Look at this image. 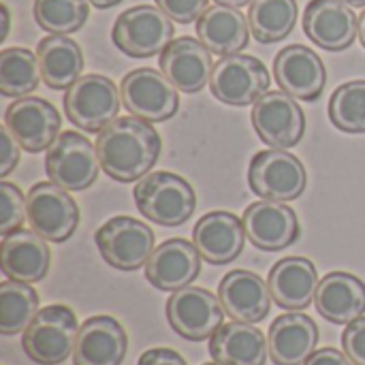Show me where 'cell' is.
Listing matches in <instances>:
<instances>
[{
	"mask_svg": "<svg viewBox=\"0 0 365 365\" xmlns=\"http://www.w3.org/2000/svg\"><path fill=\"white\" fill-rule=\"evenodd\" d=\"M101 160L96 145L75 130H64L47 150L45 171L49 180L68 192H79L90 188L98 178Z\"/></svg>",
	"mask_w": 365,
	"mask_h": 365,
	"instance_id": "6",
	"label": "cell"
},
{
	"mask_svg": "<svg viewBox=\"0 0 365 365\" xmlns=\"http://www.w3.org/2000/svg\"><path fill=\"white\" fill-rule=\"evenodd\" d=\"M128 351L124 327L113 317H92L77 334L73 364L75 365H122Z\"/></svg>",
	"mask_w": 365,
	"mask_h": 365,
	"instance_id": "22",
	"label": "cell"
},
{
	"mask_svg": "<svg viewBox=\"0 0 365 365\" xmlns=\"http://www.w3.org/2000/svg\"><path fill=\"white\" fill-rule=\"evenodd\" d=\"M26 214L32 231L53 244L66 242L79 225L75 199L53 182H38L26 192Z\"/></svg>",
	"mask_w": 365,
	"mask_h": 365,
	"instance_id": "10",
	"label": "cell"
},
{
	"mask_svg": "<svg viewBox=\"0 0 365 365\" xmlns=\"http://www.w3.org/2000/svg\"><path fill=\"white\" fill-rule=\"evenodd\" d=\"M19 143L15 141V137L9 133L6 126L0 128V175H9L17 165H19Z\"/></svg>",
	"mask_w": 365,
	"mask_h": 365,
	"instance_id": "38",
	"label": "cell"
},
{
	"mask_svg": "<svg viewBox=\"0 0 365 365\" xmlns=\"http://www.w3.org/2000/svg\"><path fill=\"white\" fill-rule=\"evenodd\" d=\"M210 0H156V6L178 24H192L207 11Z\"/></svg>",
	"mask_w": 365,
	"mask_h": 365,
	"instance_id": "36",
	"label": "cell"
},
{
	"mask_svg": "<svg viewBox=\"0 0 365 365\" xmlns=\"http://www.w3.org/2000/svg\"><path fill=\"white\" fill-rule=\"evenodd\" d=\"M225 314L220 297L199 287H184L171 293L167 302V321L171 329L190 342L212 338L225 325Z\"/></svg>",
	"mask_w": 365,
	"mask_h": 365,
	"instance_id": "12",
	"label": "cell"
},
{
	"mask_svg": "<svg viewBox=\"0 0 365 365\" xmlns=\"http://www.w3.org/2000/svg\"><path fill=\"white\" fill-rule=\"evenodd\" d=\"M101 257L120 272H137L154 252V231L130 216H115L94 233Z\"/></svg>",
	"mask_w": 365,
	"mask_h": 365,
	"instance_id": "8",
	"label": "cell"
},
{
	"mask_svg": "<svg viewBox=\"0 0 365 365\" xmlns=\"http://www.w3.org/2000/svg\"><path fill=\"white\" fill-rule=\"evenodd\" d=\"M122 105L135 118L145 122H165L173 118L180 109L178 88L158 71L143 66L124 75L122 86Z\"/></svg>",
	"mask_w": 365,
	"mask_h": 365,
	"instance_id": "11",
	"label": "cell"
},
{
	"mask_svg": "<svg viewBox=\"0 0 365 365\" xmlns=\"http://www.w3.org/2000/svg\"><path fill=\"white\" fill-rule=\"evenodd\" d=\"M252 126L274 150L295 148L306 133V113L284 90H269L252 107Z\"/></svg>",
	"mask_w": 365,
	"mask_h": 365,
	"instance_id": "13",
	"label": "cell"
},
{
	"mask_svg": "<svg viewBox=\"0 0 365 365\" xmlns=\"http://www.w3.org/2000/svg\"><path fill=\"white\" fill-rule=\"evenodd\" d=\"M267 340L252 323H225L210 338V355L218 365H265Z\"/></svg>",
	"mask_w": 365,
	"mask_h": 365,
	"instance_id": "28",
	"label": "cell"
},
{
	"mask_svg": "<svg viewBox=\"0 0 365 365\" xmlns=\"http://www.w3.org/2000/svg\"><path fill=\"white\" fill-rule=\"evenodd\" d=\"M160 135L135 115L115 118L107 124L96 139V152L103 171L115 182H137L150 173L160 156Z\"/></svg>",
	"mask_w": 365,
	"mask_h": 365,
	"instance_id": "1",
	"label": "cell"
},
{
	"mask_svg": "<svg viewBox=\"0 0 365 365\" xmlns=\"http://www.w3.org/2000/svg\"><path fill=\"white\" fill-rule=\"evenodd\" d=\"M342 351L355 365H365V317L346 325L342 334Z\"/></svg>",
	"mask_w": 365,
	"mask_h": 365,
	"instance_id": "37",
	"label": "cell"
},
{
	"mask_svg": "<svg viewBox=\"0 0 365 365\" xmlns=\"http://www.w3.org/2000/svg\"><path fill=\"white\" fill-rule=\"evenodd\" d=\"M197 36L212 53L225 58L246 49L250 24L240 9L214 4L197 19Z\"/></svg>",
	"mask_w": 365,
	"mask_h": 365,
	"instance_id": "27",
	"label": "cell"
},
{
	"mask_svg": "<svg viewBox=\"0 0 365 365\" xmlns=\"http://www.w3.org/2000/svg\"><path fill=\"white\" fill-rule=\"evenodd\" d=\"M359 41H361V45H364L365 49V11L359 17Z\"/></svg>",
	"mask_w": 365,
	"mask_h": 365,
	"instance_id": "44",
	"label": "cell"
},
{
	"mask_svg": "<svg viewBox=\"0 0 365 365\" xmlns=\"http://www.w3.org/2000/svg\"><path fill=\"white\" fill-rule=\"evenodd\" d=\"M4 126L21 150L36 154L53 145L60 137L62 120L49 101L38 96H21L6 107Z\"/></svg>",
	"mask_w": 365,
	"mask_h": 365,
	"instance_id": "14",
	"label": "cell"
},
{
	"mask_svg": "<svg viewBox=\"0 0 365 365\" xmlns=\"http://www.w3.org/2000/svg\"><path fill=\"white\" fill-rule=\"evenodd\" d=\"M160 73L182 92H201L214 73L212 51L192 36L173 38L160 53Z\"/></svg>",
	"mask_w": 365,
	"mask_h": 365,
	"instance_id": "18",
	"label": "cell"
},
{
	"mask_svg": "<svg viewBox=\"0 0 365 365\" xmlns=\"http://www.w3.org/2000/svg\"><path fill=\"white\" fill-rule=\"evenodd\" d=\"M242 222L250 244L265 252L284 250L299 237L297 214L280 201H257L248 205Z\"/></svg>",
	"mask_w": 365,
	"mask_h": 365,
	"instance_id": "19",
	"label": "cell"
},
{
	"mask_svg": "<svg viewBox=\"0 0 365 365\" xmlns=\"http://www.w3.org/2000/svg\"><path fill=\"white\" fill-rule=\"evenodd\" d=\"M51 263V252L36 231L19 229L4 237L0 250V267L9 280L17 282H38L47 276Z\"/></svg>",
	"mask_w": 365,
	"mask_h": 365,
	"instance_id": "24",
	"label": "cell"
},
{
	"mask_svg": "<svg viewBox=\"0 0 365 365\" xmlns=\"http://www.w3.org/2000/svg\"><path fill=\"white\" fill-rule=\"evenodd\" d=\"M26 214V197L19 190V186L11 182L0 184V235L6 237L24 225Z\"/></svg>",
	"mask_w": 365,
	"mask_h": 365,
	"instance_id": "35",
	"label": "cell"
},
{
	"mask_svg": "<svg viewBox=\"0 0 365 365\" xmlns=\"http://www.w3.org/2000/svg\"><path fill=\"white\" fill-rule=\"evenodd\" d=\"M314 308L325 321L349 325L364 317L365 284L349 272H331L319 282Z\"/></svg>",
	"mask_w": 365,
	"mask_h": 365,
	"instance_id": "26",
	"label": "cell"
},
{
	"mask_svg": "<svg viewBox=\"0 0 365 365\" xmlns=\"http://www.w3.org/2000/svg\"><path fill=\"white\" fill-rule=\"evenodd\" d=\"M79 334L77 317L66 306H47L36 312L21 336V349L38 365H60L73 357Z\"/></svg>",
	"mask_w": 365,
	"mask_h": 365,
	"instance_id": "3",
	"label": "cell"
},
{
	"mask_svg": "<svg viewBox=\"0 0 365 365\" xmlns=\"http://www.w3.org/2000/svg\"><path fill=\"white\" fill-rule=\"evenodd\" d=\"M269 83L272 77L259 58L233 53L214 64L210 90L225 105L246 107L255 105L263 94H267Z\"/></svg>",
	"mask_w": 365,
	"mask_h": 365,
	"instance_id": "9",
	"label": "cell"
},
{
	"mask_svg": "<svg viewBox=\"0 0 365 365\" xmlns=\"http://www.w3.org/2000/svg\"><path fill=\"white\" fill-rule=\"evenodd\" d=\"M96 9H111V6H115V4H120L122 0H90Z\"/></svg>",
	"mask_w": 365,
	"mask_h": 365,
	"instance_id": "43",
	"label": "cell"
},
{
	"mask_svg": "<svg viewBox=\"0 0 365 365\" xmlns=\"http://www.w3.org/2000/svg\"><path fill=\"white\" fill-rule=\"evenodd\" d=\"M41 77L51 90H68L83 73L81 47L66 34H49L36 47Z\"/></svg>",
	"mask_w": 365,
	"mask_h": 365,
	"instance_id": "29",
	"label": "cell"
},
{
	"mask_svg": "<svg viewBox=\"0 0 365 365\" xmlns=\"http://www.w3.org/2000/svg\"><path fill=\"white\" fill-rule=\"evenodd\" d=\"M137 210L143 218L160 227L184 225L197 205L192 186L178 173L154 171L143 175L133 190Z\"/></svg>",
	"mask_w": 365,
	"mask_h": 365,
	"instance_id": "2",
	"label": "cell"
},
{
	"mask_svg": "<svg viewBox=\"0 0 365 365\" xmlns=\"http://www.w3.org/2000/svg\"><path fill=\"white\" fill-rule=\"evenodd\" d=\"M342 2H346L349 6H357V9L365 6V0H342Z\"/></svg>",
	"mask_w": 365,
	"mask_h": 365,
	"instance_id": "45",
	"label": "cell"
},
{
	"mask_svg": "<svg viewBox=\"0 0 365 365\" xmlns=\"http://www.w3.org/2000/svg\"><path fill=\"white\" fill-rule=\"evenodd\" d=\"M329 120L338 130L361 135L365 133V79L338 86L329 98Z\"/></svg>",
	"mask_w": 365,
	"mask_h": 365,
	"instance_id": "34",
	"label": "cell"
},
{
	"mask_svg": "<svg viewBox=\"0 0 365 365\" xmlns=\"http://www.w3.org/2000/svg\"><path fill=\"white\" fill-rule=\"evenodd\" d=\"M250 32L259 43H278L287 38L297 24L295 0H252L248 9Z\"/></svg>",
	"mask_w": 365,
	"mask_h": 365,
	"instance_id": "30",
	"label": "cell"
},
{
	"mask_svg": "<svg viewBox=\"0 0 365 365\" xmlns=\"http://www.w3.org/2000/svg\"><path fill=\"white\" fill-rule=\"evenodd\" d=\"M244 222L231 212H210L192 229V244L199 255L212 265H227L235 261L246 244Z\"/></svg>",
	"mask_w": 365,
	"mask_h": 365,
	"instance_id": "21",
	"label": "cell"
},
{
	"mask_svg": "<svg viewBox=\"0 0 365 365\" xmlns=\"http://www.w3.org/2000/svg\"><path fill=\"white\" fill-rule=\"evenodd\" d=\"M319 344L317 323L302 312L278 317L267 336V351L276 365H304Z\"/></svg>",
	"mask_w": 365,
	"mask_h": 365,
	"instance_id": "25",
	"label": "cell"
},
{
	"mask_svg": "<svg viewBox=\"0 0 365 365\" xmlns=\"http://www.w3.org/2000/svg\"><path fill=\"white\" fill-rule=\"evenodd\" d=\"M38 58L26 47H6L0 51V92L2 96L21 98L38 88Z\"/></svg>",
	"mask_w": 365,
	"mask_h": 365,
	"instance_id": "31",
	"label": "cell"
},
{
	"mask_svg": "<svg viewBox=\"0 0 365 365\" xmlns=\"http://www.w3.org/2000/svg\"><path fill=\"white\" fill-rule=\"evenodd\" d=\"M90 0H34L32 15L38 28L49 34H71L83 28L90 17Z\"/></svg>",
	"mask_w": 365,
	"mask_h": 365,
	"instance_id": "33",
	"label": "cell"
},
{
	"mask_svg": "<svg viewBox=\"0 0 365 365\" xmlns=\"http://www.w3.org/2000/svg\"><path fill=\"white\" fill-rule=\"evenodd\" d=\"M218 297L227 317L240 323H261L272 308L269 284L248 269L229 272L218 284Z\"/></svg>",
	"mask_w": 365,
	"mask_h": 365,
	"instance_id": "20",
	"label": "cell"
},
{
	"mask_svg": "<svg viewBox=\"0 0 365 365\" xmlns=\"http://www.w3.org/2000/svg\"><path fill=\"white\" fill-rule=\"evenodd\" d=\"M205 365H218V364H205Z\"/></svg>",
	"mask_w": 365,
	"mask_h": 365,
	"instance_id": "46",
	"label": "cell"
},
{
	"mask_svg": "<svg viewBox=\"0 0 365 365\" xmlns=\"http://www.w3.org/2000/svg\"><path fill=\"white\" fill-rule=\"evenodd\" d=\"M201 255L195 244L182 237H171L154 248L145 263L148 282L167 293L190 287L201 274Z\"/></svg>",
	"mask_w": 365,
	"mask_h": 365,
	"instance_id": "16",
	"label": "cell"
},
{
	"mask_svg": "<svg viewBox=\"0 0 365 365\" xmlns=\"http://www.w3.org/2000/svg\"><path fill=\"white\" fill-rule=\"evenodd\" d=\"M304 365H355L346 353L338 351V349H321V351H314L312 357L306 361Z\"/></svg>",
	"mask_w": 365,
	"mask_h": 365,
	"instance_id": "40",
	"label": "cell"
},
{
	"mask_svg": "<svg viewBox=\"0 0 365 365\" xmlns=\"http://www.w3.org/2000/svg\"><path fill=\"white\" fill-rule=\"evenodd\" d=\"M38 312V293L17 280H4L0 284V334L17 336L26 331Z\"/></svg>",
	"mask_w": 365,
	"mask_h": 365,
	"instance_id": "32",
	"label": "cell"
},
{
	"mask_svg": "<svg viewBox=\"0 0 365 365\" xmlns=\"http://www.w3.org/2000/svg\"><path fill=\"white\" fill-rule=\"evenodd\" d=\"M319 282L317 267L306 257H287L278 261L267 276L274 304L289 312L308 308L314 302Z\"/></svg>",
	"mask_w": 365,
	"mask_h": 365,
	"instance_id": "23",
	"label": "cell"
},
{
	"mask_svg": "<svg viewBox=\"0 0 365 365\" xmlns=\"http://www.w3.org/2000/svg\"><path fill=\"white\" fill-rule=\"evenodd\" d=\"M248 184L265 201H295L308 186L304 163L284 150L257 152L248 167Z\"/></svg>",
	"mask_w": 365,
	"mask_h": 365,
	"instance_id": "7",
	"label": "cell"
},
{
	"mask_svg": "<svg viewBox=\"0 0 365 365\" xmlns=\"http://www.w3.org/2000/svg\"><path fill=\"white\" fill-rule=\"evenodd\" d=\"M304 32L321 49L342 51L355 43L359 19L342 0H310L304 11Z\"/></svg>",
	"mask_w": 365,
	"mask_h": 365,
	"instance_id": "17",
	"label": "cell"
},
{
	"mask_svg": "<svg viewBox=\"0 0 365 365\" xmlns=\"http://www.w3.org/2000/svg\"><path fill=\"white\" fill-rule=\"evenodd\" d=\"M137 365H188L184 357L171 349H150L139 357Z\"/></svg>",
	"mask_w": 365,
	"mask_h": 365,
	"instance_id": "39",
	"label": "cell"
},
{
	"mask_svg": "<svg viewBox=\"0 0 365 365\" xmlns=\"http://www.w3.org/2000/svg\"><path fill=\"white\" fill-rule=\"evenodd\" d=\"M120 90L105 75H83L64 94V113L77 128L101 133L120 113Z\"/></svg>",
	"mask_w": 365,
	"mask_h": 365,
	"instance_id": "5",
	"label": "cell"
},
{
	"mask_svg": "<svg viewBox=\"0 0 365 365\" xmlns=\"http://www.w3.org/2000/svg\"><path fill=\"white\" fill-rule=\"evenodd\" d=\"M0 11H2V34H0V41H4V38H6V34H9L11 17H9V9H6V4H2V6H0Z\"/></svg>",
	"mask_w": 365,
	"mask_h": 365,
	"instance_id": "41",
	"label": "cell"
},
{
	"mask_svg": "<svg viewBox=\"0 0 365 365\" xmlns=\"http://www.w3.org/2000/svg\"><path fill=\"white\" fill-rule=\"evenodd\" d=\"M173 19L154 4H137L118 15L111 38L128 58H152L173 41Z\"/></svg>",
	"mask_w": 365,
	"mask_h": 365,
	"instance_id": "4",
	"label": "cell"
},
{
	"mask_svg": "<svg viewBox=\"0 0 365 365\" xmlns=\"http://www.w3.org/2000/svg\"><path fill=\"white\" fill-rule=\"evenodd\" d=\"M216 4H227V6L242 9V6H246V4H252V0H216Z\"/></svg>",
	"mask_w": 365,
	"mask_h": 365,
	"instance_id": "42",
	"label": "cell"
},
{
	"mask_svg": "<svg viewBox=\"0 0 365 365\" xmlns=\"http://www.w3.org/2000/svg\"><path fill=\"white\" fill-rule=\"evenodd\" d=\"M274 79L293 98L317 101L327 83L325 62L306 45H289L274 60Z\"/></svg>",
	"mask_w": 365,
	"mask_h": 365,
	"instance_id": "15",
	"label": "cell"
}]
</instances>
